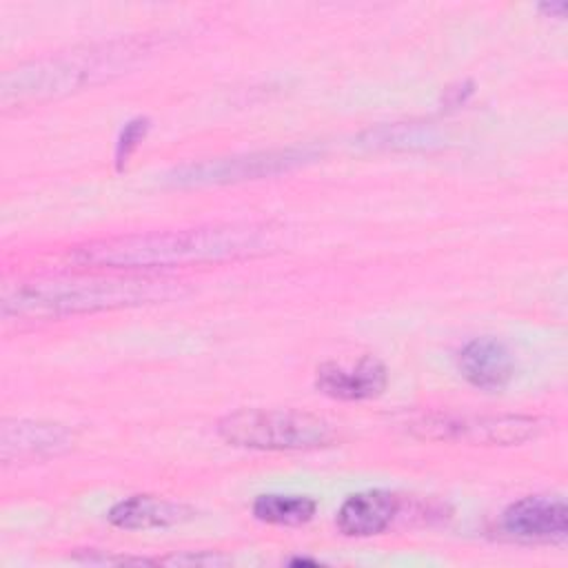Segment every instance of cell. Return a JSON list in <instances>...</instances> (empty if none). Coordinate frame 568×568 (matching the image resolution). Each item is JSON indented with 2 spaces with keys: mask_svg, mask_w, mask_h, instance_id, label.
I'll list each match as a JSON object with an SVG mask.
<instances>
[{
  "mask_svg": "<svg viewBox=\"0 0 568 568\" xmlns=\"http://www.w3.org/2000/svg\"><path fill=\"white\" fill-rule=\"evenodd\" d=\"M317 151L311 146H286V149H268L255 151L233 158H215L182 164L169 173V182L173 186H217L233 184L244 180L268 178L277 173L293 171L311 160H315Z\"/></svg>",
  "mask_w": 568,
  "mask_h": 568,
  "instance_id": "5",
  "label": "cell"
},
{
  "mask_svg": "<svg viewBox=\"0 0 568 568\" xmlns=\"http://www.w3.org/2000/svg\"><path fill=\"white\" fill-rule=\"evenodd\" d=\"M146 131H149V118H133L129 120L120 135H118V142H115V153H113V160H115V169L122 171L124 164L129 162V158L133 155V151L140 146V142L146 138Z\"/></svg>",
  "mask_w": 568,
  "mask_h": 568,
  "instance_id": "15",
  "label": "cell"
},
{
  "mask_svg": "<svg viewBox=\"0 0 568 568\" xmlns=\"http://www.w3.org/2000/svg\"><path fill=\"white\" fill-rule=\"evenodd\" d=\"M541 11H546V13H550V16H557V18H561L564 13H566V2H546V4H541L539 7Z\"/></svg>",
  "mask_w": 568,
  "mask_h": 568,
  "instance_id": "17",
  "label": "cell"
},
{
  "mask_svg": "<svg viewBox=\"0 0 568 568\" xmlns=\"http://www.w3.org/2000/svg\"><path fill=\"white\" fill-rule=\"evenodd\" d=\"M73 446V433L55 422L13 419L0 428V455L4 464L55 457Z\"/></svg>",
  "mask_w": 568,
  "mask_h": 568,
  "instance_id": "8",
  "label": "cell"
},
{
  "mask_svg": "<svg viewBox=\"0 0 568 568\" xmlns=\"http://www.w3.org/2000/svg\"><path fill=\"white\" fill-rule=\"evenodd\" d=\"M437 142V135L430 126L419 124H390L371 131V144L386 146V149H413V146H428Z\"/></svg>",
  "mask_w": 568,
  "mask_h": 568,
  "instance_id": "14",
  "label": "cell"
},
{
  "mask_svg": "<svg viewBox=\"0 0 568 568\" xmlns=\"http://www.w3.org/2000/svg\"><path fill=\"white\" fill-rule=\"evenodd\" d=\"M399 513V497L395 493L375 488L362 490L344 499L335 524L346 537L382 535Z\"/></svg>",
  "mask_w": 568,
  "mask_h": 568,
  "instance_id": "11",
  "label": "cell"
},
{
  "mask_svg": "<svg viewBox=\"0 0 568 568\" xmlns=\"http://www.w3.org/2000/svg\"><path fill=\"white\" fill-rule=\"evenodd\" d=\"M217 435L251 450H315L337 439L328 419L295 408H240L217 422Z\"/></svg>",
  "mask_w": 568,
  "mask_h": 568,
  "instance_id": "3",
  "label": "cell"
},
{
  "mask_svg": "<svg viewBox=\"0 0 568 568\" xmlns=\"http://www.w3.org/2000/svg\"><path fill=\"white\" fill-rule=\"evenodd\" d=\"M155 564H162V566H226V564H231V557L211 552V550H200V552L186 550V552H173V555L160 557V559H155Z\"/></svg>",
  "mask_w": 568,
  "mask_h": 568,
  "instance_id": "16",
  "label": "cell"
},
{
  "mask_svg": "<svg viewBox=\"0 0 568 568\" xmlns=\"http://www.w3.org/2000/svg\"><path fill=\"white\" fill-rule=\"evenodd\" d=\"M268 246L271 235L262 226L224 224L95 240L75 246L71 260L102 268H166L253 257Z\"/></svg>",
  "mask_w": 568,
  "mask_h": 568,
  "instance_id": "1",
  "label": "cell"
},
{
  "mask_svg": "<svg viewBox=\"0 0 568 568\" xmlns=\"http://www.w3.org/2000/svg\"><path fill=\"white\" fill-rule=\"evenodd\" d=\"M388 384V371L377 357H362L355 364L326 362L317 366L315 388L339 402H364L379 397Z\"/></svg>",
  "mask_w": 568,
  "mask_h": 568,
  "instance_id": "9",
  "label": "cell"
},
{
  "mask_svg": "<svg viewBox=\"0 0 568 568\" xmlns=\"http://www.w3.org/2000/svg\"><path fill=\"white\" fill-rule=\"evenodd\" d=\"M457 368L462 377L486 393L508 386L515 375V357L510 348L497 337H475L457 353Z\"/></svg>",
  "mask_w": 568,
  "mask_h": 568,
  "instance_id": "10",
  "label": "cell"
},
{
  "mask_svg": "<svg viewBox=\"0 0 568 568\" xmlns=\"http://www.w3.org/2000/svg\"><path fill=\"white\" fill-rule=\"evenodd\" d=\"M253 517L273 526H302L315 517L317 501L308 495L266 493L255 497Z\"/></svg>",
  "mask_w": 568,
  "mask_h": 568,
  "instance_id": "13",
  "label": "cell"
},
{
  "mask_svg": "<svg viewBox=\"0 0 568 568\" xmlns=\"http://www.w3.org/2000/svg\"><path fill=\"white\" fill-rule=\"evenodd\" d=\"M109 521L124 530H149L169 528L193 517V510L182 504L158 495H131L120 499L109 510Z\"/></svg>",
  "mask_w": 568,
  "mask_h": 568,
  "instance_id": "12",
  "label": "cell"
},
{
  "mask_svg": "<svg viewBox=\"0 0 568 568\" xmlns=\"http://www.w3.org/2000/svg\"><path fill=\"white\" fill-rule=\"evenodd\" d=\"M504 537L521 544H557L568 535V508L559 497L528 495L499 515Z\"/></svg>",
  "mask_w": 568,
  "mask_h": 568,
  "instance_id": "7",
  "label": "cell"
},
{
  "mask_svg": "<svg viewBox=\"0 0 568 568\" xmlns=\"http://www.w3.org/2000/svg\"><path fill=\"white\" fill-rule=\"evenodd\" d=\"M135 51H87V53H64L44 58L31 64H22L2 75V104H27L40 102L60 93H69L95 78H104L120 69Z\"/></svg>",
  "mask_w": 568,
  "mask_h": 568,
  "instance_id": "4",
  "label": "cell"
},
{
  "mask_svg": "<svg viewBox=\"0 0 568 568\" xmlns=\"http://www.w3.org/2000/svg\"><path fill=\"white\" fill-rule=\"evenodd\" d=\"M175 295H180V286H175V282L144 275L47 277L4 286L2 317L60 320L69 315L164 302Z\"/></svg>",
  "mask_w": 568,
  "mask_h": 568,
  "instance_id": "2",
  "label": "cell"
},
{
  "mask_svg": "<svg viewBox=\"0 0 568 568\" xmlns=\"http://www.w3.org/2000/svg\"><path fill=\"white\" fill-rule=\"evenodd\" d=\"M422 437L428 439H462L481 446H513L535 439L541 422L530 415H426L413 424Z\"/></svg>",
  "mask_w": 568,
  "mask_h": 568,
  "instance_id": "6",
  "label": "cell"
}]
</instances>
